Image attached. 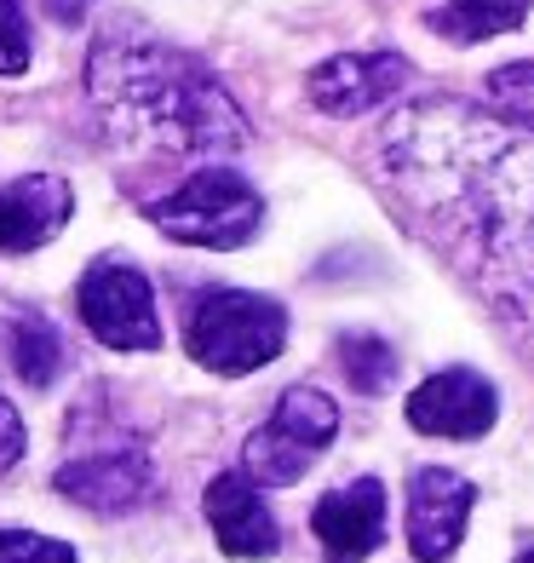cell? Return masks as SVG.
I'll list each match as a JSON object with an SVG mask.
<instances>
[{
  "mask_svg": "<svg viewBox=\"0 0 534 563\" xmlns=\"http://www.w3.org/2000/svg\"><path fill=\"white\" fill-rule=\"evenodd\" d=\"M379 173L414 230L534 334V139L460 98H420L379 126Z\"/></svg>",
  "mask_w": 534,
  "mask_h": 563,
  "instance_id": "cell-1",
  "label": "cell"
},
{
  "mask_svg": "<svg viewBox=\"0 0 534 563\" xmlns=\"http://www.w3.org/2000/svg\"><path fill=\"white\" fill-rule=\"evenodd\" d=\"M87 98L133 156H236L247 115L224 81L167 41L110 35L87 58Z\"/></svg>",
  "mask_w": 534,
  "mask_h": 563,
  "instance_id": "cell-2",
  "label": "cell"
},
{
  "mask_svg": "<svg viewBox=\"0 0 534 563\" xmlns=\"http://www.w3.org/2000/svg\"><path fill=\"white\" fill-rule=\"evenodd\" d=\"M288 345V311L265 294H242V288H219L208 299H196L190 328H185V351L196 356L208 374L242 379L253 368L276 363Z\"/></svg>",
  "mask_w": 534,
  "mask_h": 563,
  "instance_id": "cell-3",
  "label": "cell"
},
{
  "mask_svg": "<svg viewBox=\"0 0 534 563\" xmlns=\"http://www.w3.org/2000/svg\"><path fill=\"white\" fill-rule=\"evenodd\" d=\"M259 219H265L259 190L231 167H201L173 196L149 201V224L162 236L185 242V247H219V253L259 236Z\"/></svg>",
  "mask_w": 534,
  "mask_h": 563,
  "instance_id": "cell-4",
  "label": "cell"
},
{
  "mask_svg": "<svg viewBox=\"0 0 534 563\" xmlns=\"http://www.w3.org/2000/svg\"><path fill=\"white\" fill-rule=\"evenodd\" d=\"M334 431H340V402L316 386H293L282 391L276 415L247 438L242 466L259 489H288L316 466V454L334 443Z\"/></svg>",
  "mask_w": 534,
  "mask_h": 563,
  "instance_id": "cell-5",
  "label": "cell"
},
{
  "mask_svg": "<svg viewBox=\"0 0 534 563\" xmlns=\"http://www.w3.org/2000/svg\"><path fill=\"white\" fill-rule=\"evenodd\" d=\"M81 322L92 328V340H104L110 351H156L162 345V317H156V288L138 265L104 260L81 276L75 288Z\"/></svg>",
  "mask_w": 534,
  "mask_h": 563,
  "instance_id": "cell-6",
  "label": "cell"
},
{
  "mask_svg": "<svg viewBox=\"0 0 534 563\" xmlns=\"http://www.w3.org/2000/svg\"><path fill=\"white\" fill-rule=\"evenodd\" d=\"M477 483L448 466H420L409 477V552L420 563H448L466 541Z\"/></svg>",
  "mask_w": 534,
  "mask_h": 563,
  "instance_id": "cell-7",
  "label": "cell"
},
{
  "mask_svg": "<svg viewBox=\"0 0 534 563\" xmlns=\"http://www.w3.org/2000/svg\"><path fill=\"white\" fill-rule=\"evenodd\" d=\"M494 420H500V391L477 368H443L409 397V426L425 431V438L477 443L494 431Z\"/></svg>",
  "mask_w": 534,
  "mask_h": 563,
  "instance_id": "cell-8",
  "label": "cell"
},
{
  "mask_svg": "<svg viewBox=\"0 0 534 563\" xmlns=\"http://www.w3.org/2000/svg\"><path fill=\"white\" fill-rule=\"evenodd\" d=\"M414 81V64L402 53H340L311 69V81H304V92H311V104L322 115H368L379 104H391V98Z\"/></svg>",
  "mask_w": 534,
  "mask_h": 563,
  "instance_id": "cell-9",
  "label": "cell"
},
{
  "mask_svg": "<svg viewBox=\"0 0 534 563\" xmlns=\"http://www.w3.org/2000/svg\"><path fill=\"white\" fill-rule=\"evenodd\" d=\"M311 529L327 563H363L386 541V489H379V477H356L351 489L322 495L311 511Z\"/></svg>",
  "mask_w": 534,
  "mask_h": 563,
  "instance_id": "cell-10",
  "label": "cell"
},
{
  "mask_svg": "<svg viewBox=\"0 0 534 563\" xmlns=\"http://www.w3.org/2000/svg\"><path fill=\"white\" fill-rule=\"evenodd\" d=\"M149 483H156V472H149L144 449H104V454L69 460L53 477V489L87 511H133L149 495Z\"/></svg>",
  "mask_w": 534,
  "mask_h": 563,
  "instance_id": "cell-11",
  "label": "cell"
},
{
  "mask_svg": "<svg viewBox=\"0 0 534 563\" xmlns=\"http://www.w3.org/2000/svg\"><path fill=\"white\" fill-rule=\"evenodd\" d=\"M75 213V196L58 173H30L0 185V253H35Z\"/></svg>",
  "mask_w": 534,
  "mask_h": 563,
  "instance_id": "cell-12",
  "label": "cell"
},
{
  "mask_svg": "<svg viewBox=\"0 0 534 563\" xmlns=\"http://www.w3.org/2000/svg\"><path fill=\"white\" fill-rule=\"evenodd\" d=\"M208 523L231 558H276V547H282V529L247 472H219L208 483Z\"/></svg>",
  "mask_w": 534,
  "mask_h": 563,
  "instance_id": "cell-13",
  "label": "cell"
},
{
  "mask_svg": "<svg viewBox=\"0 0 534 563\" xmlns=\"http://www.w3.org/2000/svg\"><path fill=\"white\" fill-rule=\"evenodd\" d=\"M529 12H534V0H443V7L431 12V30L454 46H471V41L512 35Z\"/></svg>",
  "mask_w": 534,
  "mask_h": 563,
  "instance_id": "cell-14",
  "label": "cell"
},
{
  "mask_svg": "<svg viewBox=\"0 0 534 563\" xmlns=\"http://www.w3.org/2000/svg\"><path fill=\"white\" fill-rule=\"evenodd\" d=\"M7 351H12V368L23 374V386H35V391L53 386L58 368H64V345L41 317H18L7 328Z\"/></svg>",
  "mask_w": 534,
  "mask_h": 563,
  "instance_id": "cell-15",
  "label": "cell"
},
{
  "mask_svg": "<svg viewBox=\"0 0 534 563\" xmlns=\"http://www.w3.org/2000/svg\"><path fill=\"white\" fill-rule=\"evenodd\" d=\"M482 110L534 133V58L523 64H500L489 81H482Z\"/></svg>",
  "mask_w": 534,
  "mask_h": 563,
  "instance_id": "cell-16",
  "label": "cell"
},
{
  "mask_svg": "<svg viewBox=\"0 0 534 563\" xmlns=\"http://www.w3.org/2000/svg\"><path fill=\"white\" fill-rule=\"evenodd\" d=\"M340 368L356 391H386L391 386V374H397V351L379 340V334H345L340 340Z\"/></svg>",
  "mask_w": 534,
  "mask_h": 563,
  "instance_id": "cell-17",
  "label": "cell"
},
{
  "mask_svg": "<svg viewBox=\"0 0 534 563\" xmlns=\"http://www.w3.org/2000/svg\"><path fill=\"white\" fill-rule=\"evenodd\" d=\"M0 563H75V547L30 529H0Z\"/></svg>",
  "mask_w": 534,
  "mask_h": 563,
  "instance_id": "cell-18",
  "label": "cell"
},
{
  "mask_svg": "<svg viewBox=\"0 0 534 563\" xmlns=\"http://www.w3.org/2000/svg\"><path fill=\"white\" fill-rule=\"evenodd\" d=\"M30 69V23H23L18 0H0V75Z\"/></svg>",
  "mask_w": 534,
  "mask_h": 563,
  "instance_id": "cell-19",
  "label": "cell"
},
{
  "mask_svg": "<svg viewBox=\"0 0 534 563\" xmlns=\"http://www.w3.org/2000/svg\"><path fill=\"white\" fill-rule=\"evenodd\" d=\"M18 454H23V420H18V408L0 397V472H12Z\"/></svg>",
  "mask_w": 534,
  "mask_h": 563,
  "instance_id": "cell-20",
  "label": "cell"
},
{
  "mask_svg": "<svg viewBox=\"0 0 534 563\" xmlns=\"http://www.w3.org/2000/svg\"><path fill=\"white\" fill-rule=\"evenodd\" d=\"M46 12H53L58 23H81L87 18V0H46Z\"/></svg>",
  "mask_w": 534,
  "mask_h": 563,
  "instance_id": "cell-21",
  "label": "cell"
},
{
  "mask_svg": "<svg viewBox=\"0 0 534 563\" xmlns=\"http://www.w3.org/2000/svg\"><path fill=\"white\" fill-rule=\"evenodd\" d=\"M518 563H534V547H529V552H523V558H518Z\"/></svg>",
  "mask_w": 534,
  "mask_h": 563,
  "instance_id": "cell-22",
  "label": "cell"
}]
</instances>
